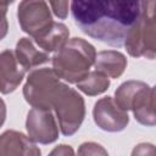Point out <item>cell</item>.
Returning <instances> with one entry per match:
<instances>
[{"mask_svg":"<svg viewBox=\"0 0 156 156\" xmlns=\"http://www.w3.org/2000/svg\"><path fill=\"white\" fill-rule=\"evenodd\" d=\"M141 0H72L71 11L79 29L101 43L121 48L136 22Z\"/></svg>","mask_w":156,"mask_h":156,"instance_id":"6da1fadb","label":"cell"},{"mask_svg":"<svg viewBox=\"0 0 156 156\" xmlns=\"http://www.w3.org/2000/svg\"><path fill=\"white\" fill-rule=\"evenodd\" d=\"M93 117L99 128L112 133L123 130L129 122L127 111L122 110L111 96H105L95 102Z\"/></svg>","mask_w":156,"mask_h":156,"instance_id":"52a82bcc","label":"cell"},{"mask_svg":"<svg viewBox=\"0 0 156 156\" xmlns=\"http://www.w3.org/2000/svg\"><path fill=\"white\" fill-rule=\"evenodd\" d=\"M95 69L108 78H118L127 67V58L123 54L115 50H104L96 54Z\"/></svg>","mask_w":156,"mask_h":156,"instance_id":"4fadbf2b","label":"cell"},{"mask_svg":"<svg viewBox=\"0 0 156 156\" xmlns=\"http://www.w3.org/2000/svg\"><path fill=\"white\" fill-rule=\"evenodd\" d=\"M15 0H0V5L2 6H9L10 4H12Z\"/></svg>","mask_w":156,"mask_h":156,"instance_id":"7402d4cb","label":"cell"},{"mask_svg":"<svg viewBox=\"0 0 156 156\" xmlns=\"http://www.w3.org/2000/svg\"><path fill=\"white\" fill-rule=\"evenodd\" d=\"M79 155H106L107 151L99 144L89 141V143H83L78 150Z\"/></svg>","mask_w":156,"mask_h":156,"instance_id":"ac0fdd59","label":"cell"},{"mask_svg":"<svg viewBox=\"0 0 156 156\" xmlns=\"http://www.w3.org/2000/svg\"><path fill=\"white\" fill-rule=\"evenodd\" d=\"M0 155H40V150L29 136L7 130L0 135Z\"/></svg>","mask_w":156,"mask_h":156,"instance_id":"30bf717a","label":"cell"},{"mask_svg":"<svg viewBox=\"0 0 156 156\" xmlns=\"http://www.w3.org/2000/svg\"><path fill=\"white\" fill-rule=\"evenodd\" d=\"M52 108L57 115L63 135L69 136L79 129L85 116V105L83 98L73 88L61 83L55 95Z\"/></svg>","mask_w":156,"mask_h":156,"instance_id":"277c9868","label":"cell"},{"mask_svg":"<svg viewBox=\"0 0 156 156\" xmlns=\"http://www.w3.org/2000/svg\"><path fill=\"white\" fill-rule=\"evenodd\" d=\"M61 82L52 68L33 69L23 87L26 101L34 108L51 110Z\"/></svg>","mask_w":156,"mask_h":156,"instance_id":"5b68a950","label":"cell"},{"mask_svg":"<svg viewBox=\"0 0 156 156\" xmlns=\"http://www.w3.org/2000/svg\"><path fill=\"white\" fill-rule=\"evenodd\" d=\"M130 110L134 113V118L144 126L154 127L155 119V89L150 85L145 87L134 99Z\"/></svg>","mask_w":156,"mask_h":156,"instance_id":"8fae6325","label":"cell"},{"mask_svg":"<svg viewBox=\"0 0 156 156\" xmlns=\"http://www.w3.org/2000/svg\"><path fill=\"white\" fill-rule=\"evenodd\" d=\"M28 136L34 143L50 144L58 136V129L50 110L32 108L28 112L26 122Z\"/></svg>","mask_w":156,"mask_h":156,"instance_id":"ba28073f","label":"cell"},{"mask_svg":"<svg viewBox=\"0 0 156 156\" xmlns=\"http://www.w3.org/2000/svg\"><path fill=\"white\" fill-rule=\"evenodd\" d=\"M51 10L56 17L65 20L68 15V0H49Z\"/></svg>","mask_w":156,"mask_h":156,"instance_id":"e0dca14e","label":"cell"},{"mask_svg":"<svg viewBox=\"0 0 156 156\" xmlns=\"http://www.w3.org/2000/svg\"><path fill=\"white\" fill-rule=\"evenodd\" d=\"M51 155H73L74 154V151L69 147V146H67V145H60V146H57L56 149H54L51 152H50Z\"/></svg>","mask_w":156,"mask_h":156,"instance_id":"ffe728a7","label":"cell"},{"mask_svg":"<svg viewBox=\"0 0 156 156\" xmlns=\"http://www.w3.org/2000/svg\"><path fill=\"white\" fill-rule=\"evenodd\" d=\"M145 87H147V84L140 80L124 82L123 84L119 85V88H117L115 93V102L124 111L130 110L134 99Z\"/></svg>","mask_w":156,"mask_h":156,"instance_id":"2e32d148","label":"cell"},{"mask_svg":"<svg viewBox=\"0 0 156 156\" xmlns=\"http://www.w3.org/2000/svg\"><path fill=\"white\" fill-rule=\"evenodd\" d=\"M6 13H7V6L0 5V40L5 38V35L7 34V29H9Z\"/></svg>","mask_w":156,"mask_h":156,"instance_id":"d6986e66","label":"cell"},{"mask_svg":"<svg viewBox=\"0 0 156 156\" xmlns=\"http://www.w3.org/2000/svg\"><path fill=\"white\" fill-rule=\"evenodd\" d=\"M5 118H6V105L4 100L0 98V127L4 124Z\"/></svg>","mask_w":156,"mask_h":156,"instance_id":"44dd1931","label":"cell"},{"mask_svg":"<svg viewBox=\"0 0 156 156\" xmlns=\"http://www.w3.org/2000/svg\"><path fill=\"white\" fill-rule=\"evenodd\" d=\"M26 74L16 55L10 49L0 52V93L10 94L17 89Z\"/></svg>","mask_w":156,"mask_h":156,"instance_id":"9c48e42d","label":"cell"},{"mask_svg":"<svg viewBox=\"0 0 156 156\" xmlns=\"http://www.w3.org/2000/svg\"><path fill=\"white\" fill-rule=\"evenodd\" d=\"M69 37V30L63 23L54 22L52 26L39 38L34 39L35 44L46 52L58 50Z\"/></svg>","mask_w":156,"mask_h":156,"instance_id":"5bb4252c","label":"cell"},{"mask_svg":"<svg viewBox=\"0 0 156 156\" xmlns=\"http://www.w3.org/2000/svg\"><path fill=\"white\" fill-rule=\"evenodd\" d=\"M124 46L134 57H155V0H141L140 15L129 30Z\"/></svg>","mask_w":156,"mask_h":156,"instance_id":"3957f363","label":"cell"},{"mask_svg":"<svg viewBox=\"0 0 156 156\" xmlns=\"http://www.w3.org/2000/svg\"><path fill=\"white\" fill-rule=\"evenodd\" d=\"M15 55L26 72L50 61L49 52L44 51L43 49H38L29 38H21L18 40Z\"/></svg>","mask_w":156,"mask_h":156,"instance_id":"7c38bea8","label":"cell"},{"mask_svg":"<svg viewBox=\"0 0 156 156\" xmlns=\"http://www.w3.org/2000/svg\"><path fill=\"white\" fill-rule=\"evenodd\" d=\"M76 84L80 91H83L84 94H87L89 96H94V95H99L108 89L110 79L107 76H105L104 73L95 69L93 72L89 71L88 74Z\"/></svg>","mask_w":156,"mask_h":156,"instance_id":"9a60e30c","label":"cell"},{"mask_svg":"<svg viewBox=\"0 0 156 156\" xmlns=\"http://www.w3.org/2000/svg\"><path fill=\"white\" fill-rule=\"evenodd\" d=\"M95 48L82 38L67 40L52 56V69L58 78L68 83H78L95 62Z\"/></svg>","mask_w":156,"mask_h":156,"instance_id":"7a4b0ae2","label":"cell"},{"mask_svg":"<svg viewBox=\"0 0 156 156\" xmlns=\"http://www.w3.org/2000/svg\"><path fill=\"white\" fill-rule=\"evenodd\" d=\"M17 17L22 30L33 39L43 35L54 23L45 0H22Z\"/></svg>","mask_w":156,"mask_h":156,"instance_id":"8992f818","label":"cell"}]
</instances>
